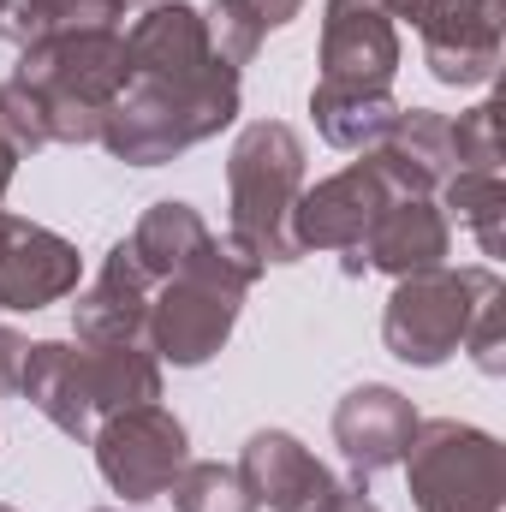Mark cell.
<instances>
[{
  "instance_id": "9",
  "label": "cell",
  "mask_w": 506,
  "mask_h": 512,
  "mask_svg": "<svg viewBox=\"0 0 506 512\" xmlns=\"http://www.w3.org/2000/svg\"><path fill=\"white\" fill-rule=\"evenodd\" d=\"M316 84L328 90H364L393 96L399 78V24L376 0H328L322 6V48H316Z\"/></svg>"
},
{
  "instance_id": "11",
  "label": "cell",
  "mask_w": 506,
  "mask_h": 512,
  "mask_svg": "<svg viewBox=\"0 0 506 512\" xmlns=\"http://www.w3.org/2000/svg\"><path fill=\"white\" fill-rule=\"evenodd\" d=\"M84 280V256L54 227L0 209V310H48L72 298Z\"/></svg>"
},
{
  "instance_id": "16",
  "label": "cell",
  "mask_w": 506,
  "mask_h": 512,
  "mask_svg": "<svg viewBox=\"0 0 506 512\" xmlns=\"http://www.w3.org/2000/svg\"><path fill=\"white\" fill-rule=\"evenodd\" d=\"M149 298H155V280L137 268L131 245L120 239L114 251L102 256L96 280L78 292L72 304V340H143L149 328ZM149 346V340H143Z\"/></svg>"
},
{
  "instance_id": "6",
  "label": "cell",
  "mask_w": 506,
  "mask_h": 512,
  "mask_svg": "<svg viewBox=\"0 0 506 512\" xmlns=\"http://www.w3.org/2000/svg\"><path fill=\"white\" fill-rule=\"evenodd\" d=\"M399 465L417 512H506V447L477 423H417Z\"/></svg>"
},
{
  "instance_id": "17",
  "label": "cell",
  "mask_w": 506,
  "mask_h": 512,
  "mask_svg": "<svg viewBox=\"0 0 506 512\" xmlns=\"http://www.w3.org/2000/svg\"><path fill=\"white\" fill-rule=\"evenodd\" d=\"M393 185V197H435L453 173V120L435 108H399L376 149H364Z\"/></svg>"
},
{
  "instance_id": "10",
  "label": "cell",
  "mask_w": 506,
  "mask_h": 512,
  "mask_svg": "<svg viewBox=\"0 0 506 512\" xmlns=\"http://www.w3.org/2000/svg\"><path fill=\"white\" fill-rule=\"evenodd\" d=\"M387 203H393V185L381 179V167L370 155H358L352 167L328 173L322 185H304V197L292 209V239H298V251L352 256Z\"/></svg>"
},
{
  "instance_id": "2",
  "label": "cell",
  "mask_w": 506,
  "mask_h": 512,
  "mask_svg": "<svg viewBox=\"0 0 506 512\" xmlns=\"http://www.w3.org/2000/svg\"><path fill=\"white\" fill-rule=\"evenodd\" d=\"M304 137L286 120H251L233 137L227 155V245L251 256L256 268H286L298 262V239H292V209L304 197Z\"/></svg>"
},
{
  "instance_id": "5",
  "label": "cell",
  "mask_w": 506,
  "mask_h": 512,
  "mask_svg": "<svg viewBox=\"0 0 506 512\" xmlns=\"http://www.w3.org/2000/svg\"><path fill=\"white\" fill-rule=\"evenodd\" d=\"M495 286H501L495 262H471V268L441 262V268L393 280V298L381 310V346L411 370H441L465 346V328Z\"/></svg>"
},
{
  "instance_id": "18",
  "label": "cell",
  "mask_w": 506,
  "mask_h": 512,
  "mask_svg": "<svg viewBox=\"0 0 506 512\" xmlns=\"http://www.w3.org/2000/svg\"><path fill=\"white\" fill-rule=\"evenodd\" d=\"M18 393L30 399V411H42L60 435L72 441H90L96 435V405H90V387H84V370H78V346L72 340H36L30 358H24V382Z\"/></svg>"
},
{
  "instance_id": "33",
  "label": "cell",
  "mask_w": 506,
  "mask_h": 512,
  "mask_svg": "<svg viewBox=\"0 0 506 512\" xmlns=\"http://www.w3.org/2000/svg\"><path fill=\"white\" fill-rule=\"evenodd\" d=\"M376 6L393 18V24H399V18H405V24H417V18H423V0H376Z\"/></svg>"
},
{
  "instance_id": "36",
  "label": "cell",
  "mask_w": 506,
  "mask_h": 512,
  "mask_svg": "<svg viewBox=\"0 0 506 512\" xmlns=\"http://www.w3.org/2000/svg\"><path fill=\"white\" fill-rule=\"evenodd\" d=\"M0 512H18V507H0Z\"/></svg>"
},
{
  "instance_id": "32",
  "label": "cell",
  "mask_w": 506,
  "mask_h": 512,
  "mask_svg": "<svg viewBox=\"0 0 506 512\" xmlns=\"http://www.w3.org/2000/svg\"><path fill=\"white\" fill-rule=\"evenodd\" d=\"M18 161H24V155H18V149H12V137L0 131V203H6V191H12V173H18Z\"/></svg>"
},
{
  "instance_id": "8",
  "label": "cell",
  "mask_w": 506,
  "mask_h": 512,
  "mask_svg": "<svg viewBox=\"0 0 506 512\" xmlns=\"http://www.w3.org/2000/svg\"><path fill=\"white\" fill-rule=\"evenodd\" d=\"M423 66L447 90H483L501 72L506 0H423Z\"/></svg>"
},
{
  "instance_id": "34",
  "label": "cell",
  "mask_w": 506,
  "mask_h": 512,
  "mask_svg": "<svg viewBox=\"0 0 506 512\" xmlns=\"http://www.w3.org/2000/svg\"><path fill=\"white\" fill-rule=\"evenodd\" d=\"M120 6H155V0H120Z\"/></svg>"
},
{
  "instance_id": "19",
  "label": "cell",
  "mask_w": 506,
  "mask_h": 512,
  "mask_svg": "<svg viewBox=\"0 0 506 512\" xmlns=\"http://www.w3.org/2000/svg\"><path fill=\"white\" fill-rule=\"evenodd\" d=\"M72 346H78V370L96 417L161 399V358L143 340H72Z\"/></svg>"
},
{
  "instance_id": "31",
  "label": "cell",
  "mask_w": 506,
  "mask_h": 512,
  "mask_svg": "<svg viewBox=\"0 0 506 512\" xmlns=\"http://www.w3.org/2000/svg\"><path fill=\"white\" fill-rule=\"evenodd\" d=\"M322 512H381L376 501H370V477H358V471H352V483H340V489H334V501H328Z\"/></svg>"
},
{
  "instance_id": "12",
  "label": "cell",
  "mask_w": 506,
  "mask_h": 512,
  "mask_svg": "<svg viewBox=\"0 0 506 512\" xmlns=\"http://www.w3.org/2000/svg\"><path fill=\"white\" fill-rule=\"evenodd\" d=\"M239 483L251 489L256 507L268 512H322L334 501L340 477L286 429H256L251 441L239 447Z\"/></svg>"
},
{
  "instance_id": "15",
  "label": "cell",
  "mask_w": 506,
  "mask_h": 512,
  "mask_svg": "<svg viewBox=\"0 0 506 512\" xmlns=\"http://www.w3.org/2000/svg\"><path fill=\"white\" fill-rule=\"evenodd\" d=\"M126 66H131V78H197V72L227 66V60L209 48L203 6H191V0H155L126 30Z\"/></svg>"
},
{
  "instance_id": "25",
  "label": "cell",
  "mask_w": 506,
  "mask_h": 512,
  "mask_svg": "<svg viewBox=\"0 0 506 512\" xmlns=\"http://www.w3.org/2000/svg\"><path fill=\"white\" fill-rule=\"evenodd\" d=\"M453 167L465 173H501V102H477L453 120Z\"/></svg>"
},
{
  "instance_id": "28",
  "label": "cell",
  "mask_w": 506,
  "mask_h": 512,
  "mask_svg": "<svg viewBox=\"0 0 506 512\" xmlns=\"http://www.w3.org/2000/svg\"><path fill=\"white\" fill-rule=\"evenodd\" d=\"M0 131L12 137V149L18 155H36V149H48V120H42V108H36V96L24 90V84H0Z\"/></svg>"
},
{
  "instance_id": "30",
  "label": "cell",
  "mask_w": 506,
  "mask_h": 512,
  "mask_svg": "<svg viewBox=\"0 0 506 512\" xmlns=\"http://www.w3.org/2000/svg\"><path fill=\"white\" fill-rule=\"evenodd\" d=\"M239 6L251 12L262 30H286V24H292V18L304 12V0H239Z\"/></svg>"
},
{
  "instance_id": "26",
  "label": "cell",
  "mask_w": 506,
  "mask_h": 512,
  "mask_svg": "<svg viewBox=\"0 0 506 512\" xmlns=\"http://www.w3.org/2000/svg\"><path fill=\"white\" fill-rule=\"evenodd\" d=\"M203 24H209V48H215L233 72H245V66H251L256 48H262V36H268L251 12L239 6V0H215V6L203 12Z\"/></svg>"
},
{
  "instance_id": "7",
  "label": "cell",
  "mask_w": 506,
  "mask_h": 512,
  "mask_svg": "<svg viewBox=\"0 0 506 512\" xmlns=\"http://www.w3.org/2000/svg\"><path fill=\"white\" fill-rule=\"evenodd\" d=\"M96 447V471L102 483L126 501V507H143L155 495H167V483L179 477V465L191 459V435L185 423L167 411V405H126V411H108L90 435Z\"/></svg>"
},
{
  "instance_id": "20",
  "label": "cell",
  "mask_w": 506,
  "mask_h": 512,
  "mask_svg": "<svg viewBox=\"0 0 506 512\" xmlns=\"http://www.w3.org/2000/svg\"><path fill=\"white\" fill-rule=\"evenodd\" d=\"M131 256H137V268L161 286L167 274H179L191 256H203L215 245V233H209V221L191 209V203H179V197H161V203H149L143 215H137V227H131Z\"/></svg>"
},
{
  "instance_id": "35",
  "label": "cell",
  "mask_w": 506,
  "mask_h": 512,
  "mask_svg": "<svg viewBox=\"0 0 506 512\" xmlns=\"http://www.w3.org/2000/svg\"><path fill=\"white\" fill-rule=\"evenodd\" d=\"M96 512H120V507H96Z\"/></svg>"
},
{
  "instance_id": "23",
  "label": "cell",
  "mask_w": 506,
  "mask_h": 512,
  "mask_svg": "<svg viewBox=\"0 0 506 512\" xmlns=\"http://www.w3.org/2000/svg\"><path fill=\"white\" fill-rule=\"evenodd\" d=\"M441 215H447V221H459V227H471L489 262L506 256V239H501L506 179H501V173H465V167H453V173H447V185H441Z\"/></svg>"
},
{
  "instance_id": "1",
  "label": "cell",
  "mask_w": 506,
  "mask_h": 512,
  "mask_svg": "<svg viewBox=\"0 0 506 512\" xmlns=\"http://www.w3.org/2000/svg\"><path fill=\"white\" fill-rule=\"evenodd\" d=\"M239 72L209 66L197 78H131L102 120V149L126 167H167L185 149L221 137L239 120Z\"/></svg>"
},
{
  "instance_id": "4",
  "label": "cell",
  "mask_w": 506,
  "mask_h": 512,
  "mask_svg": "<svg viewBox=\"0 0 506 512\" xmlns=\"http://www.w3.org/2000/svg\"><path fill=\"white\" fill-rule=\"evenodd\" d=\"M262 280L251 256L227 239H215L203 256H191L179 274H167L149 298V352L173 370H203L239 328L245 292Z\"/></svg>"
},
{
  "instance_id": "21",
  "label": "cell",
  "mask_w": 506,
  "mask_h": 512,
  "mask_svg": "<svg viewBox=\"0 0 506 512\" xmlns=\"http://www.w3.org/2000/svg\"><path fill=\"white\" fill-rule=\"evenodd\" d=\"M310 114H316V137L322 143H334L346 155H364L399 120V102L393 96H364V90H328V84H316L310 90Z\"/></svg>"
},
{
  "instance_id": "3",
  "label": "cell",
  "mask_w": 506,
  "mask_h": 512,
  "mask_svg": "<svg viewBox=\"0 0 506 512\" xmlns=\"http://www.w3.org/2000/svg\"><path fill=\"white\" fill-rule=\"evenodd\" d=\"M48 120V143H96L108 108L126 96L131 66H126V30H66L48 42L18 48V72Z\"/></svg>"
},
{
  "instance_id": "24",
  "label": "cell",
  "mask_w": 506,
  "mask_h": 512,
  "mask_svg": "<svg viewBox=\"0 0 506 512\" xmlns=\"http://www.w3.org/2000/svg\"><path fill=\"white\" fill-rule=\"evenodd\" d=\"M167 495H173V512H256L239 471L215 465V459H185L179 477L167 483Z\"/></svg>"
},
{
  "instance_id": "27",
  "label": "cell",
  "mask_w": 506,
  "mask_h": 512,
  "mask_svg": "<svg viewBox=\"0 0 506 512\" xmlns=\"http://www.w3.org/2000/svg\"><path fill=\"white\" fill-rule=\"evenodd\" d=\"M459 352H471L483 376H501L506 370V286H495V292L477 304V316H471Z\"/></svg>"
},
{
  "instance_id": "13",
  "label": "cell",
  "mask_w": 506,
  "mask_h": 512,
  "mask_svg": "<svg viewBox=\"0 0 506 512\" xmlns=\"http://www.w3.org/2000/svg\"><path fill=\"white\" fill-rule=\"evenodd\" d=\"M447 251H453V221L441 215V203L435 197H393L376 221H370L364 245L346 256V274L376 268V274L405 280V274L441 268Z\"/></svg>"
},
{
  "instance_id": "29",
  "label": "cell",
  "mask_w": 506,
  "mask_h": 512,
  "mask_svg": "<svg viewBox=\"0 0 506 512\" xmlns=\"http://www.w3.org/2000/svg\"><path fill=\"white\" fill-rule=\"evenodd\" d=\"M24 358H30V340H24L18 328L0 322V399L18 393V382H24Z\"/></svg>"
},
{
  "instance_id": "22",
  "label": "cell",
  "mask_w": 506,
  "mask_h": 512,
  "mask_svg": "<svg viewBox=\"0 0 506 512\" xmlns=\"http://www.w3.org/2000/svg\"><path fill=\"white\" fill-rule=\"evenodd\" d=\"M120 12V0H0V42L30 48L66 30H108Z\"/></svg>"
},
{
  "instance_id": "14",
  "label": "cell",
  "mask_w": 506,
  "mask_h": 512,
  "mask_svg": "<svg viewBox=\"0 0 506 512\" xmlns=\"http://www.w3.org/2000/svg\"><path fill=\"white\" fill-rule=\"evenodd\" d=\"M417 405L387 382H364L352 387L340 405H334V447L346 453V465L358 477H376V471H393L417 435Z\"/></svg>"
}]
</instances>
